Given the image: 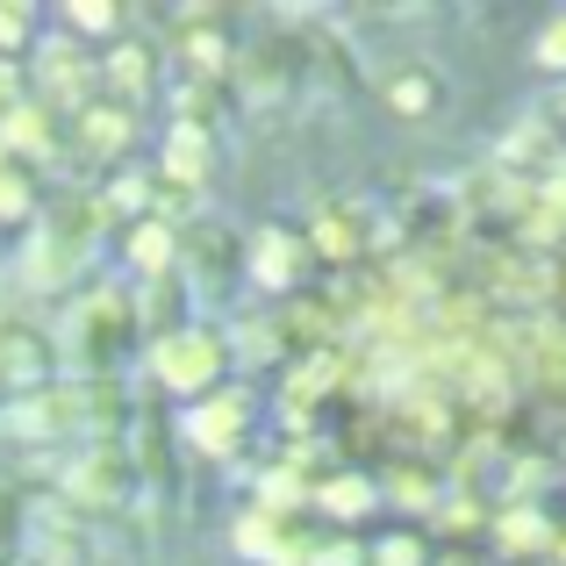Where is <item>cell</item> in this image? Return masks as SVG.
Segmentation results:
<instances>
[{
    "label": "cell",
    "instance_id": "cb8c5ba5",
    "mask_svg": "<svg viewBox=\"0 0 566 566\" xmlns=\"http://www.w3.org/2000/svg\"><path fill=\"white\" fill-rule=\"evenodd\" d=\"M502 545H545V524L531 510H510L502 516Z\"/></svg>",
    "mask_w": 566,
    "mask_h": 566
},
{
    "label": "cell",
    "instance_id": "ba28073f",
    "mask_svg": "<svg viewBox=\"0 0 566 566\" xmlns=\"http://www.w3.org/2000/svg\"><path fill=\"white\" fill-rule=\"evenodd\" d=\"M244 265H251V280H259V287L294 294L308 273H316V251H308L302 230H259V237L244 244Z\"/></svg>",
    "mask_w": 566,
    "mask_h": 566
},
{
    "label": "cell",
    "instance_id": "ac0fdd59",
    "mask_svg": "<svg viewBox=\"0 0 566 566\" xmlns=\"http://www.w3.org/2000/svg\"><path fill=\"white\" fill-rule=\"evenodd\" d=\"M316 502H323L331 516H366V510L380 502V488L366 481V473H331V481L316 488Z\"/></svg>",
    "mask_w": 566,
    "mask_h": 566
},
{
    "label": "cell",
    "instance_id": "4fadbf2b",
    "mask_svg": "<svg viewBox=\"0 0 566 566\" xmlns=\"http://www.w3.org/2000/svg\"><path fill=\"white\" fill-rule=\"evenodd\" d=\"M80 137H86V151L123 158L129 144H137V108H123V101H86L80 108Z\"/></svg>",
    "mask_w": 566,
    "mask_h": 566
},
{
    "label": "cell",
    "instance_id": "7402d4cb",
    "mask_svg": "<svg viewBox=\"0 0 566 566\" xmlns=\"http://www.w3.org/2000/svg\"><path fill=\"white\" fill-rule=\"evenodd\" d=\"M366 566H430V559H423V538L395 531V538H380V545H374V559H366Z\"/></svg>",
    "mask_w": 566,
    "mask_h": 566
},
{
    "label": "cell",
    "instance_id": "8992f818",
    "mask_svg": "<svg viewBox=\"0 0 566 566\" xmlns=\"http://www.w3.org/2000/svg\"><path fill=\"white\" fill-rule=\"evenodd\" d=\"M0 430H14V444H65V438H86V401H80V380H51L36 395H22Z\"/></svg>",
    "mask_w": 566,
    "mask_h": 566
},
{
    "label": "cell",
    "instance_id": "2e32d148",
    "mask_svg": "<svg viewBox=\"0 0 566 566\" xmlns=\"http://www.w3.org/2000/svg\"><path fill=\"white\" fill-rule=\"evenodd\" d=\"M108 86H115V101H123V108H137L144 94H151V43H115L108 51Z\"/></svg>",
    "mask_w": 566,
    "mask_h": 566
},
{
    "label": "cell",
    "instance_id": "603a6c76",
    "mask_svg": "<svg viewBox=\"0 0 566 566\" xmlns=\"http://www.w3.org/2000/svg\"><path fill=\"white\" fill-rule=\"evenodd\" d=\"M65 22L72 29H123V8H108V0H72Z\"/></svg>",
    "mask_w": 566,
    "mask_h": 566
},
{
    "label": "cell",
    "instance_id": "8fae6325",
    "mask_svg": "<svg viewBox=\"0 0 566 566\" xmlns=\"http://www.w3.org/2000/svg\"><path fill=\"white\" fill-rule=\"evenodd\" d=\"M216 144L222 137H208V129H180V123H172V137H166V187L201 193L208 180H216Z\"/></svg>",
    "mask_w": 566,
    "mask_h": 566
},
{
    "label": "cell",
    "instance_id": "44dd1931",
    "mask_svg": "<svg viewBox=\"0 0 566 566\" xmlns=\"http://www.w3.org/2000/svg\"><path fill=\"white\" fill-rule=\"evenodd\" d=\"M29 559H43V566H80L86 559V538H80V531H43Z\"/></svg>",
    "mask_w": 566,
    "mask_h": 566
},
{
    "label": "cell",
    "instance_id": "277c9868",
    "mask_svg": "<svg viewBox=\"0 0 566 566\" xmlns=\"http://www.w3.org/2000/svg\"><path fill=\"white\" fill-rule=\"evenodd\" d=\"M144 495V467H137V452H129L123 438H101V444H86L80 459L65 467V502L80 516H115V510H129V502Z\"/></svg>",
    "mask_w": 566,
    "mask_h": 566
},
{
    "label": "cell",
    "instance_id": "9a60e30c",
    "mask_svg": "<svg viewBox=\"0 0 566 566\" xmlns=\"http://www.w3.org/2000/svg\"><path fill=\"white\" fill-rule=\"evenodd\" d=\"M129 265H137V280H166V273H180V230H166V222L144 216L137 230H129Z\"/></svg>",
    "mask_w": 566,
    "mask_h": 566
},
{
    "label": "cell",
    "instance_id": "7a4b0ae2",
    "mask_svg": "<svg viewBox=\"0 0 566 566\" xmlns=\"http://www.w3.org/2000/svg\"><path fill=\"white\" fill-rule=\"evenodd\" d=\"M129 337H137L129 294H108V287H94L65 323H57V352L72 359V374H80V380H101V374H108L115 352H123Z\"/></svg>",
    "mask_w": 566,
    "mask_h": 566
},
{
    "label": "cell",
    "instance_id": "3957f363",
    "mask_svg": "<svg viewBox=\"0 0 566 566\" xmlns=\"http://www.w3.org/2000/svg\"><path fill=\"white\" fill-rule=\"evenodd\" d=\"M151 380L166 387V395H216L222 380H230V337L216 331V323H187V331L172 337H151Z\"/></svg>",
    "mask_w": 566,
    "mask_h": 566
},
{
    "label": "cell",
    "instance_id": "7c38bea8",
    "mask_svg": "<svg viewBox=\"0 0 566 566\" xmlns=\"http://www.w3.org/2000/svg\"><path fill=\"white\" fill-rule=\"evenodd\" d=\"M380 101L395 115H409V123H423V115H438V101H444V72L438 65H395L387 86H380Z\"/></svg>",
    "mask_w": 566,
    "mask_h": 566
},
{
    "label": "cell",
    "instance_id": "d6986e66",
    "mask_svg": "<svg viewBox=\"0 0 566 566\" xmlns=\"http://www.w3.org/2000/svg\"><path fill=\"white\" fill-rule=\"evenodd\" d=\"M387 495H395L401 510H430V502H438V481H430L423 467H401V473H387Z\"/></svg>",
    "mask_w": 566,
    "mask_h": 566
},
{
    "label": "cell",
    "instance_id": "5bb4252c",
    "mask_svg": "<svg viewBox=\"0 0 566 566\" xmlns=\"http://www.w3.org/2000/svg\"><path fill=\"white\" fill-rule=\"evenodd\" d=\"M36 208H43V166H29L0 144V222H29Z\"/></svg>",
    "mask_w": 566,
    "mask_h": 566
},
{
    "label": "cell",
    "instance_id": "30bf717a",
    "mask_svg": "<svg viewBox=\"0 0 566 566\" xmlns=\"http://www.w3.org/2000/svg\"><path fill=\"white\" fill-rule=\"evenodd\" d=\"M94 80H101V65L72 36H51V43H43V65H36V86H43L36 101H43V108H51V101L86 108V101H94Z\"/></svg>",
    "mask_w": 566,
    "mask_h": 566
},
{
    "label": "cell",
    "instance_id": "9c48e42d",
    "mask_svg": "<svg viewBox=\"0 0 566 566\" xmlns=\"http://www.w3.org/2000/svg\"><path fill=\"white\" fill-rule=\"evenodd\" d=\"M237 545L265 566H316V553H323L302 531V516H273V510H251L244 524H237Z\"/></svg>",
    "mask_w": 566,
    "mask_h": 566
},
{
    "label": "cell",
    "instance_id": "52a82bcc",
    "mask_svg": "<svg viewBox=\"0 0 566 566\" xmlns=\"http://www.w3.org/2000/svg\"><path fill=\"white\" fill-rule=\"evenodd\" d=\"M380 237L387 230H380L374 201H331L316 216V230H308V251H316V265H359Z\"/></svg>",
    "mask_w": 566,
    "mask_h": 566
},
{
    "label": "cell",
    "instance_id": "484cf974",
    "mask_svg": "<svg viewBox=\"0 0 566 566\" xmlns=\"http://www.w3.org/2000/svg\"><path fill=\"white\" fill-rule=\"evenodd\" d=\"M14 101H22V72L8 65V57H0V123H8V108Z\"/></svg>",
    "mask_w": 566,
    "mask_h": 566
},
{
    "label": "cell",
    "instance_id": "6da1fadb",
    "mask_svg": "<svg viewBox=\"0 0 566 566\" xmlns=\"http://www.w3.org/2000/svg\"><path fill=\"white\" fill-rule=\"evenodd\" d=\"M101 230H108V208L101 201H57L51 216L36 222L29 251H22V280L29 287H72V280L94 265Z\"/></svg>",
    "mask_w": 566,
    "mask_h": 566
},
{
    "label": "cell",
    "instance_id": "5b68a950",
    "mask_svg": "<svg viewBox=\"0 0 566 566\" xmlns=\"http://www.w3.org/2000/svg\"><path fill=\"white\" fill-rule=\"evenodd\" d=\"M251 416H259V395H251L244 380H222L216 395L187 401L180 430H187V438H193V452H208V459H230L237 444L251 438Z\"/></svg>",
    "mask_w": 566,
    "mask_h": 566
},
{
    "label": "cell",
    "instance_id": "ffe728a7",
    "mask_svg": "<svg viewBox=\"0 0 566 566\" xmlns=\"http://www.w3.org/2000/svg\"><path fill=\"white\" fill-rule=\"evenodd\" d=\"M29 29H36V8H22V0H8V8H0V57H14V51H29Z\"/></svg>",
    "mask_w": 566,
    "mask_h": 566
},
{
    "label": "cell",
    "instance_id": "d4e9b609",
    "mask_svg": "<svg viewBox=\"0 0 566 566\" xmlns=\"http://www.w3.org/2000/svg\"><path fill=\"white\" fill-rule=\"evenodd\" d=\"M538 65H545V72H566V14L538 36Z\"/></svg>",
    "mask_w": 566,
    "mask_h": 566
},
{
    "label": "cell",
    "instance_id": "e0dca14e",
    "mask_svg": "<svg viewBox=\"0 0 566 566\" xmlns=\"http://www.w3.org/2000/svg\"><path fill=\"white\" fill-rule=\"evenodd\" d=\"M29 553V502L14 481H0V566H22Z\"/></svg>",
    "mask_w": 566,
    "mask_h": 566
}]
</instances>
